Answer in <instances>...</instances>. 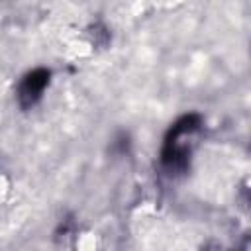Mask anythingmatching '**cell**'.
I'll list each match as a JSON object with an SVG mask.
<instances>
[{"instance_id": "6da1fadb", "label": "cell", "mask_w": 251, "mask_h": 251, "mask_svg": "<svg viewBox=\"0 0 251 251\" xmlns=\"http://www.w3.org/2000/svg\"><path fill=\"white\" fill-rule=\"evenodd\" d=\"M47 82H49V71L47 69H35L31 73H27L18 86V100H20L22 108L33 106L41 98Z\"/></svg>"}]
</instances>
